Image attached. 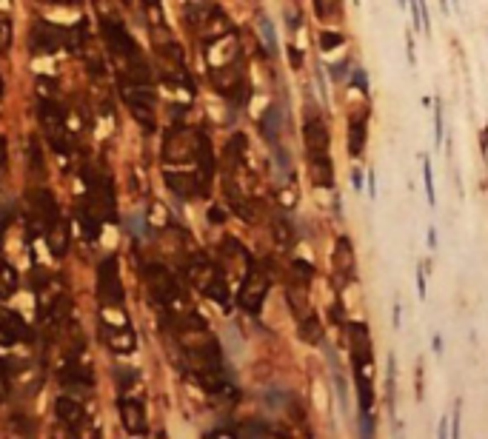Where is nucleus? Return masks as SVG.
<instances>
[{
    "mask_svg": "<svg viewBox=\"0 0 488 439\" xmlns=\"http://www.w3.org/2000/svg\"><path fill=\"white\" fill-rule=\"evenodd\" d=\"M437 436H451V430H448V419L442 416L440 419V425H437Z\"/></svg>",
    "mask_w": 488,
    "mask_h": 439,
    "instance_id": "36",
    "label": "nucleus"
},
{
    "mask_svg": "<svg viewBox=\"0 0 488 439\" xmlns=\"http://www.w3.org/2000/svg\"><path fill=\"white\" fill-rule=\"evenodd\" d=\"M18 342H32V328L18 311L0 308V348H12Z\"/></svg>",
    "mask_w": 488,
    "mask_h": 439,
    "instance_id": "8",
    "label": "nucleus"
},
{
    "mask_svg": "<svg viewBox=\"0 0 488 439\" xmlns=\"http://www.w3.org/2000/svg\"><path fill=\"white\" fill-rule=\"evenodd\" d=\"M0 97H4V80H0Z\"/></svg>",
    "mask_w": 488,
    "mask_h": 439,
    "instance_id": "44",
    "label": "nucleus"
},
{
    "mask_svg": "<svg viewBox=\"0 0 488 439\" xmlns=\"http://www.w3.org/2000/svg\"><path fill=\"white\" fill-rule=\"evenodd\" d=\"M423 183H425V197L431 205H437V188H434V171H431V160L423 157Z\"/></svg>",
    "mask_w": 488,
    "mask_h": 439,
    "instance_id": "23",
    "label": "nucleus"
},
{
    "mask_svg": "<svg viewBox=\"0 0 488 439\" xmlns=\"http://www.w3.org/2000/svg\"><path fill=\"white\" fill-rule=\"evenodd\" d=\"M12 46V23L6 18H0V55Z\"/></svg>",
    "mask_w": 488,
    "mask_h": 439,
    "instance_id": "27",
    "label": "nucleus"
},
{
    "mask_svg": "<svg viewBox=\"0 0 488 439\" xmlns=\"http://www.w3.org/2000/svg\"><path fill=\"white\" fill-rule=\"evenodd\" d=\"M405 49H408V63L414 66V63H417V58H414V38H411V35H405Z\"/></svg>",
    "mask_w": 488,
    "mask_h": 439,
    "instance_id": "34",
    "label": "nucleus"
},
{
    "mask_svg": "<svg viewBox=\"0 0 488 439\" xmlns=\"http://www.w3.org/2000/svg\"><path fill=\"white\" fill-rule=\"evenodd\" d=\"M417 294H420V300H425V266L423 263L417 266Z\"/></svg>",
    "mask_w": 488,
    "mask_h": 439,
    "instance_id": "28",
    "label": "nucleus"
},
{
    "mask_svg": "<svg viewBox=\"0 0 488 439\" xmlns=\"http://www.w3.org/2000/svg\"><path fill=\"white\" fill-rule=\"evenodd\" d=\"M263 297H266V277H263V271L249 269L246 277H243L240 291H237V303H240V308H246L249 314H258L260 305H263Z\"/></svg>",
    "mask_w": 488,
    "mask_h": 439,
    "instance_id": "7",
    "label": "nucleus"
},
{
    "mask_svg": "<svg viewBox=\"0 0 488 439\" xmlns=\"http://www.w3.org/2000/svg\"><path fill=\"white\" fill-rule=\"evenodd\" d=\"M258 29H260V35H263V43H266L269 55H277V35H275V26H272V21H269L266 15H260Z\"/></svg>",
    "mask_w": 488,
    "mask_h": 439,
    "instance_id": "21",
    "label": "nucleus"
},
{
    "mask_svg": "<svg viewBox=\"0 0 488 439\" xmlns=\"http://www.w3.org/2000/svg\"><path fill=\"white\" fill-rule=\"evenodd\" d=\"M78 220H80V229H83V237H86V240H97V237H100L103 223H100L97 217H92L86 208H80V211H78Z\"/></svg>",
    "mask_w": 488,
    "mask_h": 439,
    "instance_id": "20",
    "label": "nucleus"
},
{
    "mask_svg": "<svg viewBox=\"0 0 488 439\" xmlns=\"http://www.w3.org/2000/svg\"><path fill=\"white\" fill-rule=\"evenodd\" d=\"M303 137H306V151L309 154H329L331 137H329V126L323 117L309 114L303 123Z\"/></svg>",
    "mask_w": 488,
    "mask_h": 439,
    "instance_id": "11",
    "label": "nucleus"
},
{
    "mask_svg": "<svg viewBox=\"0 0 488 439\" xmlns=\"http://www.w3.org/2000/svg\"><path fill=\"white\" fill-rule=\"evenodd\" d=\"M63 46H66V29L63 26L49 23V21H38L32 26V49L35 52L52 55V52H58Z\"/></svg>",
    "mask_w": 488,
    "mask_h": 439,
    "instance_id": "9",
    "label": "nucleus"
},
{
    "mask_svg": "<svg viewBox=\"0 0 488 439\" xmlns=\"http://www.w3.org/2000/svg\"><path fill=\"white\" fill-rule=\"evenodd\" d=\"M60 379H63V388L66 391H72V394H89V388H92V365L80 357V351L66 357Z\"/></svg>",
    "mask_w": 488,
    "mask_h": 439,
    "instance_id": "6",
    "label": "nucleus"
},
{
    "mask_svg": "<svg viewBox=\"0 0 488 439\" xmlns=\"http://www.w3.org/2000/svg\"><path fill=\"white\" fill-rule=\"evenodd\" d=\"M440 9L442 12H451V0H440Z\"/></svg>",
    "mask_w": 488,
    "mask_h": 439,
    "instance_id": "41",
    "label": "nucleus"
},
{
    "mask_svg": "<svg viewBox=\"0 0 488 439\" xmlns=\"http://www.w3.org/2000/svg\"><path fill=\"white\" fill-rule=\"evenodd\" d=\"M97 300H100V323L106 325H129L126 314V291L120 280V263L117 257H106L97 269Z\"/></svg>",
    "mask_w": 488,
    "mask_h": 439,
    "instance_id": "1",
    "label": "nucleus"
},
{
    "mask_svg": "<svg viewBox=\"0 0 488 439\" xmlns=\"http://www.w3.org/2000/svg\"><path fill=\"white\" fill-rule=\"evenodd\" d=\"M354 188H363V174L360 171H354Z\"/></svg>",
    "mask_w": 488,
    "mask_h": 439,
    "instance_id": "40",
    "label": "nucleus"
},
{
    "mask_svg": "<svg viewBox=\"0 0 488 439\" xmlns=\"http://www.w3.org/2000/svg\"><path fill=\"white\" fill-rule=\"evenodd\" d=\"M89 43V23L86 21H78L75 26L66 29V49L69 52H83Z\"/></svg>",
    "mask_w": 488,
    "mask_h": 439,
    "instance_id": "18",
    "label": "nucleus"
},
{
    "mask_svg": "<svg viewBox=\"0 0 488 439\" xmlns=\"http://www.w3.org/2000/svg\"><path fill=\"white\" fill-rule=\"evenodd\" d=\"M49 4H75V0H49Z\"/></svg>",
    "mask_w": 488,
    "mask_h": 439,
    "instance_id": "43",
    "label": "nucleus"
},
{
    "mask_svg": "<svg viewBox=\"0 0 488 439\" xmlns=\"http://www.w3.org/2000/svg\"><path fill=\"white\" fill-rule=\"evenodd\" d=\"M391 325H394V328L403 325V305H400V303H394V308H391Z\"/></svg>",
    "mask_w": 488,
    "mask_h": 439,
    "instance_id": "31",
    "label": "nucleus"
},
{
    "mask_svg": "<svg viewBox=\"0 0 488 439\" xmlns=\"http://www.w3.org/2000/svg\"><path fill=\"white\" fill-rule=\"evenodd\" d=\"M166 177V185L180 197V200H194V197H206L208 188L203 185L200 174H189V171H174V168H166L163 171Z\"/></svg>",
    "mask_w": 488,
    "mask_h": 439,
    "instance_id": "10",
    "label": "nucleus"
},
{
    "mask_svg": "<svg viewBox=\"0 0 488 439\" xmlns=\"http://www.w3.org/2000/svg\"><path fill=\"white\" fill-rule=\"evenodd\" d=\"M197 146H200V131H191L183 126L171 129L163 143V160L166 163H189L197 157Z\"/></svg>",
    "mask_w": 488,
    "mask_h": 439,
    "instance_id": "5",
    "label": "nucleus"
},
{
    "mask_svg": "<svg viewBox=\"0 0 488 439\" xmlns=\"http://www.w3.org/2000/svg\"><path fill=\"white\" fill-rule=\"evenodd\" d=\"M354 83H357V89H360V92H366V89H368V80H366V72H363V69H357V72H354Z\"/></svg>",
    "mask_w": 488,
    "mask_h": 439,
    "instance_id": "32",
    "label": "nucleus"
},
{
    "mask_svg": "<svg viewBox=\"0 0 488 439\" xmlns=\"http://www.w3.org/2000/svg\"><path fill=\"white\" fill-rule=\"evenodd\" d=\"M55 413H58L60 425H66L69 430H80V428H83V422H86V408H83L75 396H69V394L58 396V402H55Z\"/></svg>",
    "mask_w": 488,
    "mask_h": 439,
    "instance_id": "14",
    "label": "nucleus"
},
{
    "mask_svg": "<svg viewBox=\"0 0 488 439\" xmlns=\"http://www.w3.org/2000/svg\"><path fill=\"white\" fill-rule=\"evenodd\" d=\"M312 160V183L320 185V188H331L334 183V174H331V157L329 154H309Z\"/></svg>",
    "mask_w": 488,
    "mask_h": 439,
    "instance_id": "17",
    "label": "nucleus"
},
{
    "mask_svg": "<svg viewBox=\"0 0 488 439\" xmlns=\"http://www.w3.org/2000/svg\"><path fill=\"white\" fill-rule=\"evenodd\" d=\"M120 419H123V428L129 433H146L149 430V422H146V408L140 399L134 396H120Z\"/></svg>",
    "mask_w": 488,
    "mask_h": 439,
    "instance_id": "13",
    "label": "nucleus"
},
{
    "mask_svg": "<svg viewBox=\"0 0 488 439\" xmlns=\"http://www.w3.org/2000/svg\"><path fill=\"white\" fill-rule=\"evenodd\" d=\"M368 197L377 200V174L374 171H368Z\"/></svg>",
    "mask_w": 488,
    "mask_h": 439,
    "instance_id": "33",
    "label": "nucleus"
},
{
    "mask_svg": "<svg viewBox=\"0 0 488 439\" xmlns=\"http://www.w3.org/2000/svg\"><path fill=\"white\" fill-rule=\"evenodd\" d=\"M277 123H280V117H277V112H275V109H269V112H266V117L260 120V131L266 134V140H269L272 146L277 143Z\"/></svg>",
    "mask_w": 488,
    "mask_h": 439,
    "instance_id": "22",
    "label": "nucleus"
},
{
    "mask_svg": "<svg viewBox=\"0 0 488 439\" xmlns=\"http://www.w3.org/2000/svg\"><path fill=\"white\" fill-rule=\"evenodd\" d=\"M346 43V35L343 32H323L320 35V49L323 52H329V49H334V46H343Z\"/></svg>",
    "mask_w": 488,
    "mask_h": 439,
    "instance_id": "24",
    "label": "nucleus"
},
{
    "mask_svg": "<svg viewBox=\"0 0 488 439\" xmlns=\"http://www.w3.org/2000/svg\"><path fill=\"white\" fill-rule=\"evenodd\" d=\"M186 277H189V283L197 288V291H203L208 300H214V303H220V305H226L228 308V283H226V277H223V271L211 263V260H206L203 254H197V257H191L189 263H186Z\"/></svg>",
    "mask_w": 488,
    "mask_h": 439,
    "instance_id": "2",
    "label": "nucleus"
},
{
    "mask_svg": "<svg viewBox=\"0 0 488 439\" xmlns=\"http://www.w3.org/2000/svg\"><path fill=\"white\" fill-rule=\"evenodd\" d=\"M60 217L58 211V202L52 197L49 188H35L29 194V208H26V229L32 237H43L46 229L55 223V220Z\"/></svg>",
    "mask_w": 488,
    "mask_h": 439,
    "instance_id": "4",
    "label": "nucleus"
},
{
    "mask_svg": "<svg viewBox=\"0 0 488 439\" xmlns=\"http://www.w3.org/2000/svg\"><path fill=\"white\" fill-rule=\"evenodd\" d=\"M434 148H442V100L434 106Z\"/></svg>",
    "mask_w": 488,
    "mask_h": 439,
    "instance_id": "25",
    "label": "nucleus"
},
{
    "mask_svg": "<svg viewBox=\"0 0 488 439\" xmlns=\"http://www.w3.org/2000/svg\"><path fill=\"white\" fill-rule=\"evenodd\" d=\"M289 60H292V66H295V69H300V66H303V55H300V49H297V46H289Z\"/></svg>",
    "mask_w": 488,
    "mask_h": 439,
    "instance_id": "30",
    "label": "nucleus"
},
{
    "mask_svg": "<svg viewBox=\"0 0 488 439\" xmlns=\"http://www.w3.org/2000/svg\"><path fill=\"white\" fill-rule=\"evenodd\" d=\"M428 246L437 249V229H428Z\"/></svg>",
    "mask_w": 488,
    "mask_h": 439,
    "instance_id": "37",
    "label": "nucleus"
},
{
    "mask_svg": "<svg viewBox=\"0 0 488 439\" xmlns=\"http://www.w3.org/2000/svg\"><path fill=\"white\" fill-rule=\"evenodd\" d=\"M366 137H368V117L363 112L349 117V154L360 157L366 148Z\"/></svg>",
    "mask_w": 488,
    "mask_h": 439,
    "instance_id": "16",
    "label": "nucleus"
},
{
    "mask_svg": "<svg viewBox=\"0 0 488 439\" xmlns=\"http://www.w3.org/2000/svg\"><path fill=\"white\" fill-rule=\"evenodd\" d=\"M4 163H6V143L0 140V166H4Z\"/></svg>",
    "mask_w": 488,
    "mask_h": 439,
    "instance_id": "38",
    "label": "nucleus"
},
{
    "mask_svg": "<svg viewBox=\"0 0 488 439\" xmlns=\"http://www.w3.org/2000/svg\"><path fill=\"white\" fill-rule=\"evenodd\" d=\"M6 396H9V376L0 368V402H6Z\"/></svg>",
    "mask_w": 488,
    "mask_h": 439,
    "instance_id": "29",
    "label": "nucleus"
},
{
    "mask_svg": "<svg viewBox=\"0 0 488 439\" xmlns=\"http://www.w3.org/2000/svg\"><path fill=\"white\" fill-rule=\"evenodd\" d=\"M41 126H43V134H46L49 146L58 154H69L72 151V131H69L63 109L55 100H41Z\"/></svg>",
    "mask_w": 488,
    "mask_h": 439,
    "instance_id": "3",
    "label": "nucleus"
},
{
    "mask_svg": "<svg viewBox=\"0 0 488 439\" xmlns=\"http://www.w3.org/2000/svg\"><path fill=\"white\" fill-rule=\"evenodd\" d=\"M208 217L214 220V223H223V211H208Z\"/></svg>",
    "mask_w": 488,
    "mask_h": 439,
    "instance_id": "39",
    "label": "nucleus"
},
{
    "mask_svg": "<svg viewBox=\"0 0 488 439\" xmlns=\"http://www.w3.org/2000/svg\"><path fill=\"white\" fill-rule=\"evenodd\" d=\"M46 246H49V251L55 254V257H66V251H69V240H72V232H69V223L63 217H58L55 223L46 229Z\"/></svg>",
    "mask_w": 488,
    "mask_h": 439,
    "instance_id": "15",
    "label": "nucleus"
},
{
    "mask_svg": "<svg viewBox=\"0 0 488 439\" xmlns=\"http://www.w3.org/2000/svg\"><path fill=\"white\" fill-rule=\"evenodd\" d=\"M100 337L109 345V351H115L120 357H126V354H132L137 348V337H134L132 325H106V323H100Z\"/></svg>",
    "mask_w": 488,
    "mask_h": 439,
    "instance_id": "12",
    "label": "nucleus"
},
{
    "mask_svg": "<svg viewBox=\"0 0 488 439\" xmlns=\"http://www.w3.org/2000/svg\"><path fill=\"white\" fill-rule=\"evenodd\" d=\"M18 271L9 263H0V300H9L18 291Z\"/></svg>",
    "mask_w": 488,
    "mask_h": 439,
    "instance_id": "19",
    "label": "nucleus"
},
{
    "mask_svg": "<svg viewBox=\"0 0 488 439\" xmlns=\"http://www.w3.org/2000/svg\"><path fill=\"white\" fill-rule=\"evenodd\" d=\"M55 94H58V83L49 80V77H41L38 80V97L41 100H55Z\"/></svg>",
    "mask_w": 488,
    "mask_h": 439,
    "instance_id": "26",
    "label": "nucleus"
},
{
    "mask_svg": "<svg viewBox=\"0 0 488 439\" xmlns=\"http://www.w3.org/2000/svg\"><path fill=\"white\" fill-rule=\"evenodd\" d=\"M346 66H349L346 60H343V63H337V66H331V77H334V80H340V77L346 75Z\"/></svg>",
    "mask_w": 488,
    "mask_h": 439,
    "instance_id": "35",
    "label": "nucleus"
},
{
    "mask_svg": "<svg viewBox=\"0 0 488 439\" xmlns=\"http://www.w3.org/2000/svg\"><path fill=\"white\" fill-rule=\"evenodd\" d=\"M434 351H437V354L442 351V340H440V337H434Z\"/></svg>",
    "mask_w": 488,
    "mask_h": 439,
    "instance_id": "42",
    "label": "nucleus"
}]
</instances>
